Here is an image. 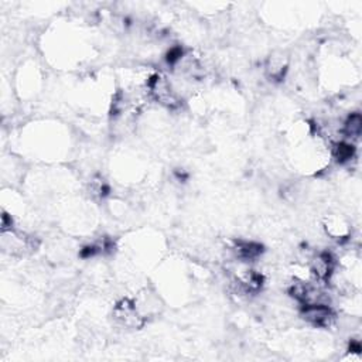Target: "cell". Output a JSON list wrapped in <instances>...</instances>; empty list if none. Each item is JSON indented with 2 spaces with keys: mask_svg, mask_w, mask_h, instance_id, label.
<instances>
[{
  "mask_svg": "<svg viewBox=\"0 0 362 362\" xmlns=\"http://www.w3.org/2000/svg\"><path fill=\"white\" fill-rule=\"evenodd\" d=\"M237 252L239 258L252 260L262 253V246L259 243H253V242H241L237 246Z\"/></svg>",
  "mask_w": 362,
  "mask_h": 362,
  "instance_id": "obj_2",
  "label": "cell"
},
{
  "mask_svg": "<svg viewBox=\"0 0 362 362\" xmlns=\"http://www.w3.org/2000/svg\"><path fill=\"white\" fill-rule=\"evenodd\" d=\"M181 56H182V50L181 48H173V50H170V53L167 54V61L170 64H174L176 61L180 60Z\"/></svg>",
  "mask_w": 362,
  "mask_h": 362,
  "instance_id": "obj_5",
  "label": "cell"
},
{
  "mask_svg": "<svg viewBox=\"0 0 362 362\" xmlns=\"http://www.w3.org/2000/svg\"><path fill=\"white\" fill-rule=\"evenodd\" d=\"M334 156L338 161H347L354 156V146L347 145V143H338L334 147Z\"/></svg>",
  "mask_w": 362,
  "mask_h": 362,
  "instance_id": "obj_4",
  "label": "cell"
},
{
  "mask_svg": "<svg viewBox=\"0 0 362 362\" xmlns=\"http://www.w3.org/2000/svg\"><path fill=\"white\" fill-rule=\"evenodd\" d=\"M303 316L307 321L318 327H327L331 323L332 313L324 304H304L303 307Z\"/></svg>",
  "mask_w": 362,
  "mask_h": 362,
  "instance_id": "obj_1",
  "label": "cell"
},
{
  "mask_svg": "<svg viewBox=\"0 0 362 362\" xmlns=\"http://www.w3.org/2000/svg\"><path fill=\"white\" fill-rule=\"evenodd\" d=\"M361 124H362V119L361 116L358 113L355 115H351L345 123V132L347 135L350 136H358L361 133Z\"/></svg>",
  "mask_w": 362,
  "mask_h": 362,
  "instance_id": "obj_3",
  "label": "cell"
}]
</instances>
